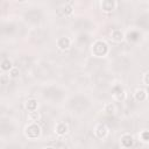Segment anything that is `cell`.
I'll use <instances>...</instances> for the list:
<instances>
[{"label": "cell", "instance_id": "obj_4", "mask_svg": "<svg viewBox=\"0 0 149 149\" xmlns=\"http://www.w3.org/2000/svg\"><path fill=\"white\" fill-rule=\"evenodd\" d=\"M116 5H118V2L114 1V0H104V1L100 3L101 9H102L104 12H106V13H109V12L114 10L115 7H116Z\"/></svg>", "mask_w": 149, "mask_h": 149}, {"label": "cell", "instance_id": "obj_7", "mask_svg": "<svg viewBox=\"0 0 149 149\" xmlns=\"http://www.w3.org/2000/svg\"><path fill=\"white\" fill-rule=\"evenodd\" d=\"M120 142H121V146L125 147V148H130L133 146V142H134V139L132 135L129 134H123L120 139Z\"/></svg>", "mask_w": 149, "mask_h": 149}, {"label": "cell", "instance_id": "obj_17", "mask_svg": "<svg viewBox=\"0 0 149 149\" xmlns=\"http://www.w3.org/2000/svg\"><path fill=\"white\" fill-rule=\"evenodd\" d=\"M17 74H19V69H17V68H13V69L9 71V76H10L12 78L17 77Z\"/></svg>", "mask_w": 149, "mask_h": 149}, {"label": "cell", "instance_id": "obj_13", "mask_svg": "<svg viewBox=\"0 0 149 149\" xmlns=\"http://www.w3.org/2000/svg\"><path fill=\"white\" fill-rule=\"evenodd\" d=\"M28 119H29L31 122H35V123H37V121L41 119V114H40L37 111H34V112H29V113H28Z\"/></svg>", "mask_w": 149, "mask_h": 149}, {"label": "cell", "instance_id": "obj_11", "mask_svg": "<svg viewBox=\"0 0 149 149\" xmlns=\"http://www.w3.org/2000/svg\"><path fill=\"white\" fill-rule=\"evenodd\" d=\"M147 92L144 91V90H136V92H135V94H134V98H135V100H137V101H143V100H146V98H147Z\"/></svg>", "mask_w": 149, "mask_h": 149}, {"label": "cell", "instance_id": "obj_1", "mask_svg": "<svg viewBox=\"0 0 149 149\" xmlns=\"http://www.w3.org/2000/svg\"><path fill=\"white\" fill-rule=\"evenodd\" d=\"M92 54L97 57H104L108 54V45L106 42L98 40L92 44Z\"/></svg>", "mask_w": 149, "mask_h": 149}, {"label": "cell", "instance_id": "obj_19", "mask_svg": "<svg viewBox=\"0 0 149 149\" xmlns=\"http://www.w3.org/2000/svg\"><path fill=\"white\" fill-rule=\"evenodd\" d=\"M146 92H147V94H148V95H149V85H148V86H147V88H146Z\"/></svg>", "mask_w": 149, "mask_h": 149}, {"label": "cell", "instance_id": "obj_3", "mask_svg": "<svg viewBox=\"0 0 149 149\" xmlns=\"http://www.w3.org/2000/svg\"><path fill=\"white\" fill-rule=\"evenodd\" d=\"M94 134L99 139H105L108 134V129H107L106 125L105 123H98L94 128Z\"/></svg>", "mask_w": 149, "mask_h": 149}, {"label": "cell", "instance_id": "obj_9", "mask_svg": "<svg viewBox=\"0 0 149 149\" xmlns=\"http://www.w3.org/2000/svg\"><path fill=\"white\" fill-rule=\"evenodd\" d=\"M113 97L116 99V100H122L123 97H125V91L121 86H115L113 88Z\"/></svg>", "mask_w": 149, "mask_h": 149}, {"label": "cell", "instance_id": "obj_18", "mask_svg": "<svg viewBox=\"0 0 149 149\" xmlns=\"http://www.w3.org/2000/svg\"><path fill=\"white\" fill-rule=\"evenodd\" d=\"M143 83H144L147 86L149 85V71L146 72V73L143 74Z\"/></svg>", "mask_w": 149, "mask_h": 149}, {"label": "cell", "instance_id": "obj_12", "mask_svg": "<svg viewBox=\"0 0 149 149\" xmlns=\"http://www.w3.org/2000/svg\"><path fill=\"white\" fill-rule=\"evenodd\" d=\"M13 69V65H12V62L9 61V59H7V58H5V59H2V62H1V70L2 71H10Z\"/></svg>", "mask_w": 149, "mask_h": 149}, {"label": "cell", "instance_id": "obj_5", "mask_svg": "<svg viewBox=\"0 0 149 149\" xmlns=\"http://www.w3.org/2000/svg\"><path fill=\"white\" fill-rule=\"evenodd\" d=\"M70 45H71V40L69 37L63 36L57 40V47L59 50H68L70 48Z\"/></svg>", "mask_w": 149, "mask_h": 149}, {"label": "cell", "instance_id": "obj_16", "mask_svg": "<svg viewBox=\"0 0 149 149\" xmlns=\"http://www.w3.org/2000/svg\"><path fill=\"white\" fill-rule=\"evenodd\" d=\"M63 12H64L65 15H70V14L72 13V6H71V2H70L68 6H65V7L63 8Z\"/></svg>", "mask_w": 149, "mask_h": 149}, {"label": "cell", "instance_id": "obj_14", "mask_svg": "<svg viewBox=\"0 0 149 149\" xmlns=\"http://www.w3.org/2000/svg\"><path fill=\"white\" fill-rule=\"evenodd\" d=\"M105 112L107 114H114L115 113V105L112 102H108L105 105Z\"/></svg>", "mask_w": 149, "mask_h": 149}, {"label": "cell", "instance_id": "obj_10", "mask_svg": "<svg viewBox=\"0 0 149 149\" xmlns=\"http://www.w3.org/2000/svg\"><path fill=\"white\" fill-rule=\"evenodd\" d=\"M26 108L29 111V112H34V111H37V101L35 99H29L26 101Z\"/></svg>", "mask_w": 149, "mask_h": 149}, {"label": "cell", "instance_id": "obj_2", "mask_svg": "<svg viewBox=\"0 0 149 149\" xmlns=\"http://www.w3.org/2000/svg\"><path fill=\"white\" fill-rule=\"evenodd\" d=\"M24 135L28 139H37L41 135V128H40V126L37 123H35V122L29 123L26 127V129H24Z\"/></svg>", "mask_w": 149, "mask_h": 149}, {"label": "cell", "instance_id": "obj_15", "mask_svg": "<svg viewBox=\"0 0 149 149\" xmlns=\"http://www.w3.org/2000/svg\"><path fill=\"white\" fill-rule=\"evenodd\" d=\"M139 136L143 142H149V130H142Z\"/></svg>", "mask_w": 149, "mask_h": 149}, {"label": "cell", "instance_id": "obj_8", "mask_svg": "<svg viewBox=\"0 0 149 149\" xmlns=\"http://www.w3.org/2000/svg\"><path fill=\"white\" fill-rule=\"evenodd\" d=\"M123 38H125V35H123V33L121 30H119V29L112 30V33H111V40L112 41H114V42H121Z\"/></svg>", "mask_w": 149, "mask_h": 149}, {"label": "cell", "instance_id": "obj_20", "mask_svg": "<svg viewBox=\"0 0 149 149\" xmlns=\"http://www.w3.org/2000/svg\"><path fill=\"white\" fill-rule=\"evenodd\" d=\"M44 149H54V148H51V147H47V148H44Z\"/></svg>", "mask_w": 149, "mask_h": 149}, {"label": "cell", "instance_id": "obj_6", "mask_svg": "<svg viewBox=\"0 0 149 149\" xmlns=\"http://www.w3.org/2000/svg\"><path fill=\"white\" fill-rule=\"evenodd\" d=\"M55 132H56V134L59 135V136L65 135V134L69 132V126H68V123H65V122H58V123L56 125V127H55Z\"/></svg>", "mask_w": 149, "mask_h": 149}]
</instances>
